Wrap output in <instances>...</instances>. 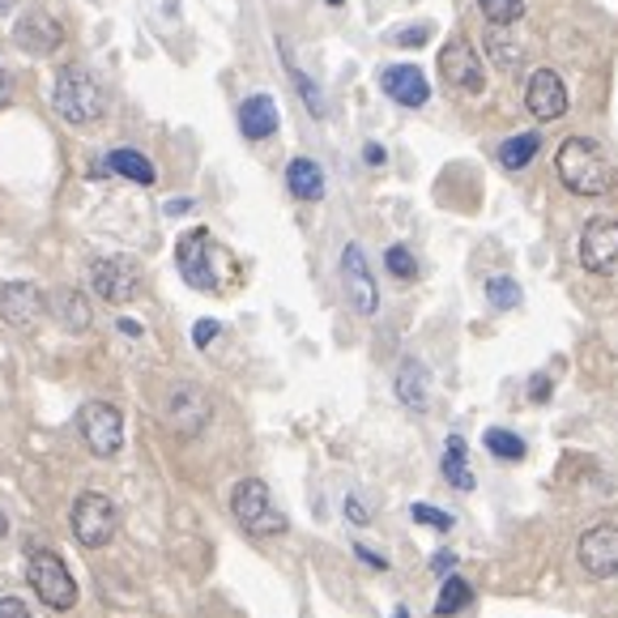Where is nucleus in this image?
<instances>
[{
	"instance_id": "1",
	"label": "nucleus",
	"mask_w": 618,
	"mask_h": 618,
	"mask_svg": "<svg viewBox=\"0 0 618 618\" xmlns=\"http://www.w3.org/2000/svg\"><path fill=\"white\" fill-rule=\"evenodd\" d=\"M559 179L567 193L576 197H610L615 193V163L606 158V150L589 137H567L559 145Z\"/></svg>"
},
{
	"instance_id": "2",
	"label": "nucleus",
	"mask_w": 618,
	"mask_h": 618,
	"mask_svg": "<svg viewBox=\"0 0 618 618\" xmlns=\"http://www.w3.org/2000/svg\"><path fill=\"white\" fill-rule=\"evenodd\" d=\"M52 107L60 112V120L82 128V124H94V120L107 115V90L85 64H64L56 90H52Z\"/></svg>"
},
{
	"instance_id": "3",
	"label": "nucleus",
	"mask_w": 618,
	"mask_h": 618,
	"mask_svg": "<svg viewBox=\"0 0 618 618\" xmlns=\"http://www.w3.org/2000/svg\"><path fill=\"white\" fill-rule=\"evenodd\" d=\"M175 260H179V274H184V281L188 286H197V290H205V295H218L226 286V260L230 256L214 244V235L205 230V226H197V230H188L184 239H179V248H175Z\"/></svg>"
},
{
	"instance_id": "4",
	"label": "nucleus",
	"mask_w": 618,
	"mask_h": 618,
	"mask_svg": "<svg viewBox=\"0 0 618 618\" xmlns=\"http://www.w3.org/2000/svg\"><path fill=\"white\" fill-rule=\"evenodd\" d=\"M27 576H30V589L43 597V606L48 610H73L78 606V585H73V576H69V567L60 555L52 550H34L27 563Z\"/></svg>"
},
{
	"instance_id": "5",
	"label": "nucleus",
	"mask_w": 618,
	"mask_h": 618,
	"mask_svg": "<svg viewBox=\"0 0 618 618\" xmlns=\"http://www.w3.org/2000/svg\"><path fill=\"white\" fill-rule=\"evenodd\" d=\"M73 537L82 542L85 550H99V546H107L115 537V525H120V512L107 495H99V491H85L82 499L73 504Z\"/></svg>"
},
{
	"instance_id": "6",
	"label": "nucleus",
	"mask_w": 618,
	"mask_h": 618,
	"mask_svg": "<svg viewBox=\"0 0 618 618\" xmlns=\"http://www.w3.org/2000/svg\"><path fill=\"white\" fill-rule=\"evenodd\" d=\"M230 512H235V521H239L244 529H253V534H281V529H286V516L274 512V504H269V486L260 478H244L235 486Z\"/></svg>"
},
{
	"instance_id": "7",
	"label": "nucleus",
	"mask_w": 618,
	"mask_h": 618,
	"mask_svg": "<svg viewBox=\"0 0 618 618\" xmlns=\"http://www.w3.org/2000/svg\"><path fill=\"white\" fill-rule=\"evenodd\" d=\"M90 286L103 303H133L141 290V269L128 256H103L90 265Z\"/></svg>"
},
{
	"instance_id": "8",
	"label": "nucleus",
	"mask_w": 618,
	"mask_h": 618,
	"mask_svg": "<svg viewBox=\"0 0 618 618\" xmlns=\"http://www.w3.org/2000/svg\"><path fill=\"white\" fill-rule=\"evenodd\" d=\"M440 78L456 94H482L486 85V64L478 60V52L470 48V39H449L440 52Z\"/></svg>"
},
{
	"instance_id": "9",
	"label": "nucleus",
	"mask_w": 618,
	"mask_h": 618,
	"mask_svg": "<svg viewBox=\"0 0 618 618\" xmlns=\"http://www.w3.org/2000/svg\"><path fill=\"white\" fill-rule=\"evenodd\" d=\"M82 435L94 456H120L124 449V414L107 401H90L82 410Z\"/></svg>"
},
{
	"instance_id": "10",
	"label": "nucleus",
	"mask_w": 618,
	"mask_h": 618,
	"mask_svg": "<svg viewBox=\"0 0 618 618\" xmlns=\"http://www.w3.org/2000/svg\"><path fill=\"white\" fill-rule=\"evenodd\" d=\"M580 265L589 274H615L618 269V218H593L580 230Z\"/></svg>"
},
{
	"instance_id": "11",
	"label": "nucleus",
	"mask_w": 618,
	"mask_h": 618,
	"mask_svg": "<svg viewBox=\"0 0 618 618\" xmlns=\"http://www.w3.org/2000/svg\"><path fill=\"white\" fill-rule=\"evenodd\" d=\"M341 281H346V299L359 316H375L380 308V290H375V278L367 269V256L359 244H346L341 253Z\"/></svg>"
},
{
	"instance_id": "12",
	"label": "nucleus",
	"mask_w": 618,
	"mask_h": 618,
	"mask_svg": "<svg viewBox=\"0 0 618 618\" xmlns=\"http://www.w3.org/2000/svg\"><path fill=\"white\" fill-rule=\"evenodd\" d=\"M580 567L593 580H618V529L615 525H593L589 534L580 537Z\"/></svg>"
},
{
	"instance_id": "13",
	"label": "nucleus",
	"mask_w": 618,
	"mask_h": 618,
	"mask_svg": "<svg viewBox=\"0 0 618 618\" xmlns=\"http://www.w3.org/2000/svg\"><path fill=\"white\" fill-rule=\"evenodd\" d=\"M209 396L200 393L197 384H179V389H171L167 396V422L179 431V435H197L200 426L209 422Z\"/></svg>"
},
{
	"instance_id": "14",
	"label": "nucleus",
	"mask_w": 618,
	"mask_h": 618,
	"mask_svg": "<svg viewBox=\"0 0 618 618\" xmlns=\"http://www.w3.org/2000/svg\"><path fill=\"white\" fill-rule=\"evenodd\" d=\"M60 39H64L60 18L43 13V9H30V13H22V18H18V27H13V43H18V48H27V52H39V56L56 52Z\"/></svg>"
},
{
	"instance_id": "15",
	"label": "nucleus",
	"mask_w": 618,
	"mask_h": 618,
	"mask_svg": "<svg viewBox=\"0 0 618 618\" xmlns=\"http://www.w3.org/2000/svg\"><path fill=\"white\" fill-rule=\"evenodd\" d=\"M525 103L537 120H559V115H567V85L555 69H537L525 85Z\"/></svg>"
},
{
	"instance_id": "16",
	"label": "nucleus",
	"mask_w": 618,
	"mask_h": 618,
	"mask_svg": "<svg viewBox=\"0 0 618 618\" xmlns=\"http://www.w3.org/2000/svg\"><path fill=\"white\" fill-rule=\"evenodd\" d=\"M0 316H4L13 329H30V325L43 316V295H39V286H30V281H4V286H0Z\"/></svg>"
},
{
	"instance_id": "17",
	"label": "nucleus",
	"mask_w": 618,
	"mask_h": 618,
	"mask_svg": "<svg viewBox=\"0 0 618 618\" xmlns=\"http://www.w3.org/2000/svg\"><path fill=\"white\" fill-rule=\"evenodd\" d=\"M380 90H384L393 103H401V107H422V103L431 99V85H426L422 69H414V64H389V69L380 73Z\"/></svg>"
},
{
	"instance_id": "18",
	"label": "nucleus",
	"mask_w": 618,
	"mask_h": 618,
	"mask_svg": "<svg viewBox=\"0 0 618 618\" xmlns=\"http://www.w3.org/2000/svg\"><path fill=\"white\" fill-rule=\"evenodd\" d=\"M278 103L269 99V94H253V99H244V107H239V128H244V137L248 141H265L278 133Z\"/></svg>"
},
{
	"instance_id": "19",
	"label": "nucleus",
	"mask_w": 618,
	"mask_h": 618,
	"mask_svg": "<svg viewBox=\"0 0 618 618\" xmlns=\"http://www.w3.org/2000/svg\"><path fill=\"white\" fill-rule=\"evenodd\" d=\"M396 396L414 414L426 410V401H431V375H426V367L419 359H405V363L396 367Z\"/></svg>"
},
{
	"instance_id": "20",
	"label": "nucleus",
	"mask_w": 618,
	"mask_h": 618,
	"mask_svg": "<svg viewBox=\"0 0 618 618\" xmlns=\"http://www.w3.org/2000/svg\"><path fill=\"white\" fill-rule=\"evenodd\" d=\"M286 188L299 200H320L325 197V175H320V167L311 158H295L286 167Z\"/></svg>"
},
{
	"instance_id": "21",
	"label": "nucleus",
	"mask_w": 618,
	"mask_h": 618,
	"mask_svg": "<svg viewBox=\"0 0 618 618\" xmlns=\"http://www.w3.org/2000/svg\"><path fill=\"white\" fill-rule=\"evenodd\" d=\"M107 171L133 179V184H154V163H150L141 150H112V154H107Z\"/></svg>"
},
{
	"instance_id": "22",
	"label": "nucleus",
	"mask_w": 618,
	"mask_h": 618,
	"mask_svg": "<svg viewBox=\"0 0 618 618\" xmlns=\"http://www.w3.org/2000/svg\"><path fill=\"white\" fill-rule=\"evenodd\" d=\"M444 478L456 491H474V470H470V456H465V440L449 435V449H444Z\"/></svg>"
},
{
	"instance_id": "23",
	"label": "nucleus",
	"mask_w": 618,
	"mask_h": 618,
	"mask_svg": "<svg viewBox=\"0 0 618 618\" xmlns=\"http://www.w3.org/2000/svg\"><path fill=\"white\" fill-rule=\"evenodd\" d=\"M542 150V137L537 133H521V137H507L504 145H499V163H504V171H521L534 163V154Z\"/></svg>"
},
{
	"instance_id": "24",
	"label": "nucleus",
	"mask_w": 618,
	"mask_h": 618,
	"mask_svg": "<svg viewBox=\"0 0 618 618\" xmlns=\"http://www.w3.org/2000/svg\"><path fill=\"white\" fill-rule=\"evenodd\" d=\"M474 601V589H470V580H461V576H449L444 580V589L435 597V615L440 618H452L456 610H465Z\"/></svg>"
},
{
	"instance_id": "25",
	"label": "nucleus",
	"mask_w": 618,
	"mask_h": 618,
	"mask_svg": "<svg viewBox=\"0 0 618 618\" xmlns=\"http://www.w3.org/2000/svg\"><path fill=\"white\" fill-rule=\"evenodd\" d=\"M56 316L64 320V329L85 333V325H90V303H85L78 290H60L56 295Z\"/></svg>"
},
{
	"instance_id": "26",
	"label": "nucleus",
	"mask_w": 618,
	"mask_h": 618,
	"mask_svg": "<svg viewBox=\"0 0 618 618\" xmlns=\"http://www.w3.org/2000/svg\"><path fill=\"white\" fill-rule=\"evenodd\" d=\"M482 444H486L491 456H499V461H521V456H525V440L504 431V426H491V431L482 435Z\"/></svg>"
},
{
	"instance_id": "27",
	"label": "nucleus",
	"mask_w": 618,
	"mask_h": 618,
	"mask_svg": "<svg viewBox=\"0 0 618 618\" xmlns=\"http://www.w3.org/2000/svg\"><path fill=\"white\" fill-rule=\"evenodd\" d=\"M478 9L491 27H512L525 18V0H478Z\"/></svg>"
},
{
	"instance_id": "28",
	"label": "nucleus",
	"mask_w": 618,
	"mask_h": 618,
	"mask_svg": "<svg viewBox=\"0 0 618 618\" xmlns=\"http://www.w3.org/2000/svg\"><path fill=\"white\" fill-rule=\"evenodd\" d=\"M486 299H491V308L495 311L521 308V286H516L512 278H491L486 281Z\"/></svg>"
},
{
	"instance_id": "29",
	"label": "nucleus",
	"mask_w": 618,
	"mask_h": 618,
	"mask_svg": "<svg viewBox=\"0 0 618 618\" xmlns=\"http://www.w3.org/2000/svg\"><path fill=\"white\" fill-rule=\"evenodd\" d=\"M384 265H389V274L401 281H414L419 278V260H414V253L410 248H401V244H393L389 253H384Z\"/></svg>"
},
{
	"instance_id": "30",
	"label": "nucleus",
	"mask_w": 618,
	"mask_h": 618,
	"mask_svg": "<svg viewBox=\"0 0 618 618\" xmlns=\"http://www.w3.org/2000/svg\"><path fill=\"white\" fill-rule=\"evenodd\" d=\"M290 78H295V85H299V94H303V103H308L311 115H325V99H320V85L311 82L308 73H299L295 64H290Z\"/></svg>"
},
{
	"instance_id": "31",
	"label": "nucleus",
	"mask_w": 618,
	"mask_h": 618,
	"mask_svg": "<svg viewBox=\"0 0 618 618\" xmlns=\"http://www.w3.org/2000/svg\"><path fill=\"white\" fill-rule=\"evenodd\" d=\"M414 521H419V525H431V529H440V534H449L452 529L449 512H440V507H431V504H414Z\"/></svg>"
},
{
	"instance_id": "32",
	"label": "nucleus",
	"mask_w": 618,
	"mask_h": 618,
	"mask_svg": "<svg viewBox=\"0 0 618 618\" xmlns=\"http://www.w3.org/2000/svg\"><path fill=\"white\" fill-rule=\"evenodd\" d=\"M426 39H431V22H419V27L396 30V34H393V43H396V48H422Z\"/></svg>"
},
{
	"instance_id": "33",
	"label": "nucleus",
	"mask_w": 618,
	"mask_h": 618,
	"mask_svg": "<svg viewBox=\"0 0 618 618\" xmlns=\"http://www.w3.org/2000/svg\"><path fill=\"white\" fill-rule=\"evenodd\" d=\"M0 618H34L22 597H0Z\"/></svg>"
},
{
	"instance_id": "34",
	"label": "nucleus",
	"mask_w": 618,
	"mask_h": 618,
	"mask_svg": "<svg viewBox=\"0 0 618 618\" xmlns=\"http://www.w3.org/2000/svg\"><path fill=\"white\" fill-rule=\"evenodd\" d=\"M218 338V320H197V329H193V341H197L200 350L209 346V341Z\"/></svg>"
},
{
	"instance_id": "35",
	"label": "nucleus",
	"mask_w": 618,
	"mask_h": 618,
	"mask_svg": "<svg viewBox=\"0 0 618 618\" xmlns=\"http://www.w3.org/2000/svg\"><path fill=\"white\" fill-rule=\"evenodd\" d=\"M346 516H350L354 525H367V507H363V499H354V495H350V499H346Z\"/></svg>"
},
{
	"instance_id": "36",
	"label": "nucleus",
	"mask_w": 618,
	"mask_h": 618,
	"mask_svg": "<svg viewBox=\"0 0 618 618\" xmlns=\"http://www.w3.org/2000/svg\"><path fill=\"white\" fill-rule=\"evenodd\" d=\"M354 550H359V559L371 563V567H380V571L389 567V559H380V555H375V550H367V546H354Z\"/></svg>"
},
{
	"instance_id": "37",
	"label": "nucleus",
	"mask_w": 618,
	"mask_h": 618,
	"mask_svg": "<svg viewBox=\"0 0 618 618\" xmlns=\"http://www.w3.org/2000/svg\"><path fill=\"white\" fill-rule=\"evenodd\" d=\"M550 396V380L546 375H534V401H546Z\"/></svg>"
},
{
	"instance_id": "38",
	"label": "nucleus",
	"mask_w": 618,
	"mask_h": 618,
	"mask_svg": "<svg viewBox=\"0 0 618 618\" xmlns=\"http://www.w3.org/2000/svg\"><path fill=\"white\" fill-rule=\"evenodd\" d=\"M363 158H367V163H371V167H380V163H384V150H380V145L371 141V145H367V150H363Z\"/></svg>"
},
{
	"instance_id": "39",
	"label": "nucleus",
	"mask_w": 618,
	"mask_h": 618,
	"mask_svg": "<svg viewBox=\"0 0 618 618\" xmlns=\"http://www.w3.org/2000/svg\"><path fill=\"white\" fill-rule=\"evenodd\" d=\"M452 563H456V555H449V550L435 555V571H452Z\"/></svg>"
},
{
	"instance_id": "40",
	"label": "nucleus",
	"mask_w": 618,
	"mask_h": 618,
	"mask_svg": "<svg viewBox=\"0 0 618 618\" xmlns=\"http://www.w3.org/2000/svg\"><path fill=\"white\" fill-rule=\"evenodd\" d=\"M120 333H128V338H141V325H133V320H120Z\"/></svg>"
},
{
	"instance_id": "41",
	"label": "nucleus",
	"mask_w": 618,
	"mask_h": 618,
	"mask_svg": "<svg viewBox=\"0 0 618 618\" xmlns=\"http://www.w3.org/2000/svg\"><path fill=\"white\" fill-rule=\"evenodd\" d=\"M4 99H9V82H4V73H0V107H4Z\"/></svg>"
},
{
	"instance_id": "42",
	"label": "nucleus",
	"mask_w": 618,
	"mask_h": 618,
	"mask_svg": "<svg viewBox=\"0 0 618 618\" xmlns=\"http://www.w3.org/2000/svg\"><path fill=\"white\" fill-rule=\"evenodd\" d=\"M4 529H9V521H4V512H0V534H4Z\"/></svg>"
},
{
	"instance_id": "43",
	"label": "nucleus",
	"mask_w": 618,
	"mask_h": 618,
	"mask_svg": "<svg viewBox=\"0 0 618 618\" xmlns=\"http://www.w3.org/2000/svg\"><path fill=\"white\" fill-rule=\"evenodd\" d=\"M393 618H410V615H405V610H396V615Z\"/></svg>"
},
{
	"instance_id": "44",
	"label": "nucleus",
	"mask_w": 618,
	"mask_h": 618,
	"mask_svg": "<svg viewBox=\"0 0 618 618\" xmlns=\"http://www.w3.org/2000/svg\"><path fill=\"white\" fill-rule=\"evenodd\" d=\"M329 4H333V9H338V4H346V0H329Z\"/></svg>"
},
{
	"instance_id": "45",
	"label": "nucleus",
	"mask_w": 618,
	"mask_h": 618,
	"mask_svg": "<svg viewBox=\"0 0 618 618\" xmlns=\"http://www.w3.org/2000/svg\"><path fill=\"white\" fill-rule=\"evenodd\" d=\"M0 9H4V0H0Z\"/></svg>"
}]
</instances>
